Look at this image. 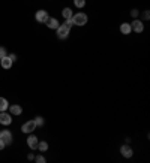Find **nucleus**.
<instances>
[{"mask_svg":"<svg viewBox=\"0 0 150 163\" xmlns=\"http://www.w3.org/2000/svg\"><path fill=\"white\" fill-rule=\"evenodd\" d=\"M72 23H74V26H86L87 24V15L86 14H83V12H78V14H75L72 15Z\"/></svg>","mask_w":150,"mask_h":163,"instance_id":"obj_1","label":"nucleus"},{"mask_svg":"<svg viewBox=\"0 0 150 163\" xmlns=\"http://www.w3.org/2000/svg\"><path fill=\"white\" fill-rule=\"evenodd\" d=\"M56 30H57V38L59 39H66L69 36V33H71V29L68 26H65V24H60Z\"/></svg>","mask_w":150,"mask_h":163,"instance_id":"obj_2","label":"nucleus"},{"mask_svg":"<svg viewBox=\"0 0 150 163\" xmlns=\"http://www.w3.org/2000/svg\"><path fill=\"white\" fill-rule=\"evenodd\" d=\"M0 141L5 144V145H11L12 144V135L9 130H2L0 132Z\"/></svg>","mask_w":150,"mask_h":163,"instance_id":"obj_3","label":"nucleus"},{"mask_svg":"<svg viewBox=\"0 0 150 163\" xmlns=\"http://www.w3.org/2000/svg\"><path fill=\"white\" fill-rule=\"evenodd\" d=\"M48 18H50V15H48V12L44 11V9L38 11L36 15H35V20H36L38 23H42V24H45V23L48 21Z\"/></svg>","mask_w":150,"mask_h":163,"instance_id":"obj_4","label":"nucleus"},{"mask_svg":"<svg viewBox=\"0 0 150 163\" xmlns=\"http://www.w3.org/2000/svg\"><path fill=\"white\" fill-rule=\"evenodd\" d=\"M35 129H36V123H35V120H30V121L24 123V124L21 126V132H24V133H32Z\"/></svg>","mask_w":150,"mask_h":163,"instance_id":"obj_5","label":"nucleus"},{"mask_svg":"<svg viewBox=\"0 0 150 163\" xmlns=\"http://www.w3.org/2000/svg\"><path fill=\"white\" fill-rule=\"evenodd\" d=\"M131 29L135 32V33H141L144 30V24L140 21V20H134V23L131 24Z\"/></svg>","mask_w":150,"mask_h":163,"instance_id":"obj_6","label":"nucleus"},{"mask_svg":"<svg viewBox=\"0 0 150 163\" xmlns=\"http://www.w3.org/2000/svg\"><path fill=\"white\" fill-rule=\"evenodd\" d=\"M120 153H122V156H123V157H126V159H131V157H132V154H134V151H132V148H131L129 145H122Z\"/></svg>","mask_w":150,"mask_h":163,"instance_id":"obj_7","label":"nucleus"},{"mask_svg":"<svg viewBox=\"0 0 150 163\" xmlns=\"http://www.w3.org/2000/svg\"><path fill=\"white\" fill-rule=\"evenodd\" d=\"M0 123L3 124V126H9L11 123H12V117L8 114V112H0Z\"/></svg>","mask_w":150,"mask_h":163,"instance_id":"obj_8","label":"nucleus"},{"mask_svg":"<svg viewBox=\"0 0 150 163\" xmlns=\"http://www.w3.org/2000/svg\"><path fill=\"white\" fill-rule=\"evenodd\" d=\"M38 142H39V141H38V138L35 135H30V136L27 138V145H29L32 150H36L38 148Z\"/></svg>","mask_w":150,"mask_h":163,"instance_id":"obj_9","label":"nucleus"},{"mask_svg":"<svg viewBox=\"0 0 150 163\" xmlns=\"http://www.w3.org/2000/svg\"><path fill=\"white\" fill-rule=\"evenodd\" d=\"M0 61H2V67H3V69H11V67H12V63H14V61L9 58V55L3 57Z\"/></svg>","mask_w":150,"mask_h":163,"instance_id":"obj_10","label":"nucleus"},{"mask_svg":"<svg viewBox=\"0 0 150 163\" xmlns=\"http://www.w3.org/2000/svg\"><path fill=\"white\" fill-rule=\"evenodd\" d=\"M47 26H48V29H53V30H56L60 24H59V21H57V18H48V21L45 23Z\"/></svg>","mask_w":150,"mask_h":163,"instance_id":"obj_11","label":"nucleus"},{"mask_svg":"<svg viewBox=\"0 0 150 163\" xmlns=\"http://www.w3.org/2000/svg\"><path fill=\"white\" fill-rule=\"evenodd\" d=\"M9 111H11L12 115H20L23 112V108L20 105H12V106H9Z\"/></svg>","mask_w":150,"mask_h":163,"instance_id":"obj_12","label":"nucleus"},{"mask_svg":"<svg viewBox=\"0 0 150 163\" xmlns=\"http://www.w3.org/2000/svg\"><path fill=\"white\" fill-rule=\"evenodd\" d=\"M120 32H122L123 35H129V33L132 32V29H131V24H129V23H123V24L120 26Z\"/></svg>","mask_w":150,"mask_h":163,"instance_id":"obj_13","label":"nucleus"},{"mask_svg":"<svg viewBox=\"0 0 150 163\" xmlns=\"http://www.w3.org/2000/svg\"><path fill=\"white\" fill-rule=\"evenodd\" d=\"M62 15H63L65 20H69V18H72L74 14H72V9H71V8H65V9L62 11Z\"/></svg>","mask_w":150,"mask_h":163,"instance_id":"obj_14","label":"nucleus"},{"mask_svg":"<svg viewBox=\"0 0 150 163\" xmlns=\"http://www.w3.org/2000/svg\"><path fill=\"white\" fill-rule=\"evenodd\" d=\"M8 108H9V105H8V100H6L5 97H0V112L6 111Z\"/></svg>","mask_w":150,"mask_h":163,"instance_id":"obj_15","label":"nucleus"},{"mask_svg":"<svg viewBox=\"0 0 150 163\" xmlns=\"http://www.w3.org/2000/svg\"><path fill=\"white\" fill-rule=\"evenodd\" d=\"M38 148L44 153V151H47L48 150V144L45 142V141H42V142H38Z\"/></svg>","mask_w":150,"mask_h":163,"instance_id":"obj_16","label":"nucleus"},{"mask_svg":"<svg viewBox=\"0 0 150 163\" xmlns=\"http://www.w3.org/2000/svg\"><path fill=\"white\" fill-rule=\"evenodd\" d=\"M35 123H36V127H42V126H44V123H45V120H44V117L38 115L36 118H35Z\"/></svg>","mask_w":150,"mask_h":163,"instance_id":"obj_17","label":"nucleus"},{"mask_svg":"<svg viewBox=\"0 0 150 163\" xmlns=\"http://www.w3.org/2000/svg\"><path fill=\"white\" fill-rule=\"evenodd\" d=\"M74 3L77 8H84L86 6V0H74Z\"/></svg>","mask_w":150,"mask_h":163,"instance_id":"obj_18","label":"nucleus"},{"mask_svg":"<svg viewBox=\"0 0 150 163\" xmlns=\"http://www.w3.org/2000/svg\"><path fill=\"white\" fill-rule=\"evenodd\" d=\"M6 55H8V52H6V48L0 46V60H2L3 57H6Z\"/></svg>","mask_w":150,"mask_h":163,"instance_id":"obj_19","label":"nucleus"},{"mask_svg":"<svg viewBox=\"0 0 150 163\" xmlns=\"http://www.w3.org/2000/svg\"><path fill=\"white\" fill-rule=\"evenodd\" d=\"M35 160L38 163H45V157L44 156H35Z\"/></svg>","mask_w":150,"mask_h":163,"instance_id":"obj_20","label":"nucleus"},{"mask_svg":"<svg viewBox=\"0 0 150 163\" xmlns=\"http://www.w3.org/2000/svg\"><path fill=\"white\" fill-rule=\"evenodd\" d=\"M138 14H140V11H138V9H132V11H131V15H132L134 18H137V17H138Z\"/></svg>","mask_w":150,"mask_h":163,"instance_id":"obj_21","label":"nucleus"},{"mask_svg":"<svg viewBox=\"0 0 150 163\" xmlns=\"http://www.w3.org/2000/svg\"><path fill=\"white\" fill-rule=\"evenodd\" d=\"M65 26H68V27L71 29V27L74 26V23H72V18H69V20H66V21H65Z\"/></svg>","mask_w":150,"mask_h":163,"instance_id":"obj_22","label":"nucleus"},{"mask_svg":"<svg viewBox=\"0 0 150 163\" xmlns=\"http://www.w3.org/2000/svg\"><path fill=\"white\" fill-rule=\"evenodd\" d=\"M143 18H144V20H150V11H144Z\"/></svg>","mask_w":150,"mask_h":163,"instance_id":"obj_23","label":"nucleus"},{"mask_svg":"<svg viewBox=\"0 0 150 163\" xmlns=\"http://www.w3.org/2000/svg\"><path fill=\"white\" fill-rule=\"evenodd\" d=\"M9 58H11L12 61H15V60H17V55H15V54H11V55H9Z\"/></svg>","mask_w":150,"mask_h":163,"instance_id":"obj_24","label":"nucleus"},{"mask_svg":"<svg viewBox=\"0 0 150 163\" xmlns=\"http://www.w3.org/2000/svg\"><path fill=\"white\" fill-rule=\"evenodd\" d=\"M27 159H29V160H33V159H35V154H29Z\"/></svg>","mask_w":150,"mask_h":163,"instance_id":"obj_25","label":"nucleus"},{"mask_svg":"<svg viewBox=\"0 0 150 163\" xmlns=\"http://www.w3.org/2000/svg\"><path fill=\"white\" fill-rule=\"evenodd\" d=\"M5 147H6V145H5V144H3V142H2V141H0V150H3V148H5Z\"/></svg>","mask_w":150,"mask_h":163,"instance_id":"obj_26","label":"nucleus"}]
</instances>
